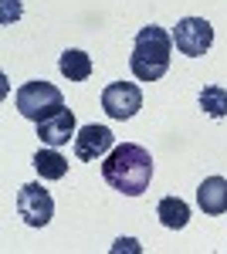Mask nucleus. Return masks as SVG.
Wrapping results in <instances>:
<instances>
[{"label": "nucleus", "instance_id": "nucleus-1", "mask_svg": "<svg viewBox=\"0 0 227 254\" xmlns=\"http://www.w3.org/2000/svg\"><path fill=\"white\" fill-rule=\"evenodd\" d=\"M102 180L119 190L126 196H139L146 193L152 180V156L150 149L136 146V142H122V146H112V153L102 159Z\"/></svg>", "mask_w": 227, "mask_h": 254}, {"label": "nucleus", "instance_id": "nucleus-2", "mask_svg": "<svg viewBox=\"0 0 227 254\" xmlns=\"http://www.w3.org/2000/svg\"><path fill=\"white\" fill-rule=\"evenodd\" d=\"M173 58V34L163 27H143L133 41V55H129V68L139 81H159L170 71Z\"/></svg>", "mask_w": 227, "mask_h": 254}, {"label": "nucleus", "instance_id": "nucleus-3", "mask_svg": "<svg viewBox=\"0 0 227 254\" xmlns=\"http://www.w3.org/2000/svg\"><path fill=\"white\" fill-rule=\"evenodd\" d=\"M14 105H17V112L24 119L44 122V119L58 116V112L65 109V95H61V88L51 85V81H27V85L17 88Z\"/></svg>", "mask_w": 227, "mask_h": 254}, {"label": "nucleus", "instance_id": "nucleus-4", "mask_svg": "<svg viewBox=\"0 0 227 254\" xmlns=\"http://www.w3.org/2000/svg\"><path fill=\"white\" fill-rule=\"evenodd\" d=\"M173 44H176V51L187 55V58L207 55L210 44H214V27H210V20H204V17L176 20V27H173Z\"/></svg>", "mask_w": 227, "mask_h": 254}, {"label": "nucleus", "instance_id": "nucleus-5", "mask_svg": "<svg viewBox=\"0 0 227 254\" xmlns=\"http://www.w3.org/2000/svg\"><path fill=\"white\" fill-rule=\"evenodd\" d=\"M17 214L24 217L27 227H44L55 214V200L41 183H24L17 193Z\"/></svg>", "mask_w": 227, "mask_h": 254}, {"label": "nucleus", "instance_id": "nucleus-6", "mask_svg": "<svg viewBox=\"0 0 227 254\" xmlns=\"http://www.w3.org/2000/svg\"><path fill=\"white\" fill-rule=\"evenodd\" d=\"M102 109H105V116L109 119H133L139 109H143V92H139V85L133 81H112V85H105V92H102Z\"/></svg>", "mask_w": 227, "mask_h": 254}, {"label": "nucleus", "instance_id": "nucleus-7", "mask_svg": "<svg viewBox=\"0 0 227 254\" xmlns=\"http://www.w3.org/2000/svg\"><path fill=\"white\" fill-rule=\"evenodd\" d=\"M112 146H115V136L109 126H95L92 122V126H81L75 132V156L85 159V163H95V159L109 156Z\"/></svg>", "mask_w": 227, "mask_h": 254}, {"label": "nucleus", "instance_id": "nucleus-8", "mask_svg": "<svg viewBox=\"0 0 227 254\" xmlns=\"http://www.w3.org/2000/svg\"><path fill=\"white\" fill-rule=\"evenodd\" d=\"M75 132H78V126H75V112L72 109H61L58 116L38 122V139L44 146H55V149H61L68 139H75Z\"/></svg>", "mask_w": 227, "mask_h": 254}, {"label": "nucleus", "instance_id": "nucleus-9", "mask_svg": "<svg viewBox=\"0 0 227 254\" xmlns=\"http://www.w3.org/2000/svg\"><path fill=\"white\" fill-rule=\"evenodd\" d=\"M197 203L200 210L210 217L227 214V180L224 176H207L200 187H197Z\"/></svg>", "mask_w": 227, "mask_h": 254}, {"label": "nucleus", "instance_id": "nucleus-10", "mask_svg": "<svg viewBox=\"0 0 227 254\" xmlns=\"http://www.w3.org/2000/svg\"><path fill=\"white\" fill-rule=\"evenodd\" d=\"M156 217H159L163 227H170V231H183L187 220H190V207L180 200V196H163L159 207H156Z\"/></svg>", "mask_w": 227, "mask_h": 254}, {"label": "nucleus", "instance_id": "nucleus-11", "mask_svg": "<svg viewBox=\"0 0 227 254\" xmlns=\"http://www.w3.org/2000/svg\"><path fill=\"white\" fill-rule=\"evenodd\" d=\"M58 68H61V75L68 81H85L92 75V58H88L85 51H78V48H68V51L58 58Z\"/></svg>", "mask_w": 227, "mask_h": 254}, {"label": "nucleus", "instance_id": "nucleus-12", "mask_svg": "<svg viewBox=\"0 0 227 254\" xmlns=\"http://www.w3.org/2000/svg\"><path fill=\"white\" fill-rule=\"evenodd\" d=\"M34 170L41 173V180H61V176L68 173V159L61 156L55 146H48V149L34 153Z\"/></svg>", "mask_w": 227, "mask_h": 254}, {"label": "nucleus", "instance_id": "nucleus-13", "mask_svg": "<svg viewBox=\"0 0 227 254\" xmlns=\"http://www.w3.org/2000/svg\"><path fill=\"white\" fill-rule=\"evenodd\" d=\"M200 109L210 119H227V88L221 85H204L200 92Z\"/></svg>", "mask_w": 227, "mask_h": 254}, {"label": "nucleus", "instance_id": "nucleus-14", "mask_svg": "<svg viewBox=\"0 0 227 254\" xmlns=\"http://www.w3.org/2000/svg\"><path fill=\"white\" fill-rule=\"evenodd\" d=\"M3 3H7V10H3V20L20 17V3H17V0H3Z\"/></svg>", "mask_w": 227, "mask_h": 254}, {"label": "nucleus", "instance_id": "nucleus-15", "mask_svg": "<svg viewBox=\"0 0 227 254\" xmlns=\"http://www.w3.org/2000/svg\"><path fill=\"white\" fill-rule=\"evenodd\" d=\"M122 248H129V251H139V244H136V241H129V237H126V241L119 237V241H115V248H112V251H122Z\"/></svg>", "mask_w": 227, "mask_h": 254}]
</instances>
